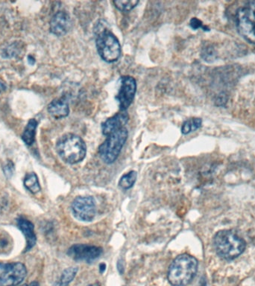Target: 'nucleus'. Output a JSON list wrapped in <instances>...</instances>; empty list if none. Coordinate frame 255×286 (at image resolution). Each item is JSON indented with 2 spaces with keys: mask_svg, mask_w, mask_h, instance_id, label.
I'll return each instance as SVG.
<instances>
[{
  "mask_svg": "<svg viewBox=\"0 0 255 286\" xmlns=\"http://www.w3.org/2000/svg\"><path fill=\"white\" fill-rule=\"evenodd\" d=\"M198 261L188 254L178 256L170 265L168 280L172 286H187L195 278Z\"/></svg>",
  "mask_w": 255,
  "mask_h": 286,
  "instance_id": "1",
  "label": "nucleus"
},
{
  "mask_svg": "<svg viewBox=\"0 0 255 286\" xmlns=\"http://www.w3.org/2000/svg\"><path fill=\"white\" fill-rule=\"evenodd\" d=\"M56 151L63 162L73 165L80 163L85 158L87 146L85 141L79 136L67 134L57 140Z\"/></svg>",
  "mask_w": 255,
  "mask_h": 286,
  "instance_id": "2",
  "label": "nucleus"
},
{
  "mask_svg": "<svg viewBox=\"0 0 255 286\" xmlns=\"http://www.w3.org/2000/svg\"><path fill=\"white\" fill-rule=\"evenodd\" d=\"M214 248L219 257L233 260L241 255L246 249V242L231 230H221L214 236Z\"/></svg>",
  "mask_w": 255,
  "mask_h": 286,
  "instance_id": "3",
  "label": "nucleus"
},
{
  "mask_svg": "<svg viewBox=\"0 0 255 286\" xmlns=\"http://www.w3.org/2000/svg\"><path fill=\"white\" fill-rule=\"evenodd\" d=\"M128 136L129 132L125 127L108 136L99 148V154L104 163L112 164L117 160Z\"/></svg>",
  "mask_w": 255,
  "mask_h": 286,
  "instance_id": "4",
  "label": "nucleus"
},
{
  "mask_svg": "<svg viewBox=\"0 0 255 286\" xmlns=\"http://www.w3.org/2000/svg\"><path fill=\"white\" fill-rule=\"evenodd\" d=\"M98 54L107 63L117 61L122 54L120 43L116 36L108 29L98 31L96 36Z\"/></svg>",
  "mask_w": 255,
  "mask_h": 286,
  "instance_id": "5",
  "label": "nucleus"
},
{
  "mask_svg": "<svg viewBox=\"0 0 255 286\" xmlns=\"http://www.w3.org/2000/svg\"><path fill=\"white\" fill-rule=\"evenodd\" d=\"M237 27L239 34L249 43L255 44V1L247 2L237 11Z\"/></svg>",
  "mask_w": 255,
  "mask_h": 286,
  "instance_id": "6",
  "label": "nucleus"
},
{
  "mask_svg": "<svg viewBox=\"0 0 255 286\" xmlns=\"http://www.w3.org/2000/svg\"><path fill=\"white\" fill-rule=\"evenodd\" d=\"M27 275V268L21 262H0V286H19L24 282Z\"/></svg>",
  "mask_w": 255,
  "mask_h": 286,
  "instance_id": "7",
  "label": "nucleus"
},
{
  "mask_svg": "<svg viewBox=\"0 0 255 286\" xmlns=\"http://www.w3.org/2000/svg\"><path fill=\"white\" fill-rule=\"evenodd\" d=\"M73 216L82 222H91L96 216V201L91 196L77 197L71 205Z\"/></svg>",
  "mask_w": 255,
  "mask_h": 286,
  "instance_id": "8",
  "label": "nucleus"
},
{
  "mask_svg": "<svg viewBox=\"0 0 255 286\" xmlns=\"http://www.w3.org/2000/svg\"><path fill=\"white\" fill-rule=\"evenodd\" d=\"M136 91L137 82L133 77L126 76L120 78V86L115 99L121 111H125L130 107L135 99Z\"/></svg>",
  "mask_w": 255,
  "mask_h": 286,
  "instance_id": "9",
  "label": "nucleus"
},
{
  "mask_svg": "<svg viewBox=\"0 0 255 286\" xmlns=\"http://www.w3.org/2000/svg\"><path fill=\"white\" fill-rule=\"evenodd\" d=\"M102 254V249L99 247L90 245L77 244L73 245L67 251L69 257L75 261H85L91 263Z\"/></svg>",
  "mask_w": 255,
  "mask_h": 286,
  "instance_id": "10",
  "label": "nucleus"
},
{
  "mask_svg": "<svg viewBox=\"0 0 255 286\" xmlns=\"http://www.w3.org/2000/svg\"><path fill=\"white\" fill-rule=\"evenodd\" d=\"M71 19L65 11H58L50 20V31L55 35H65L71 28Z\"/></svg>",
  "mask_w": 255,
  "mask_h": 286,
  "instance_id": "11",
  "label": "nucleus"
},
{
  "mask_svg": "<svg viewBox=\"0 0 255 286\" xmlns=\"http://www.w3.org/2000/svg\"><path fill=\"white\" fill-rule=\"evenodd\" d=\"M129 115L125 111H121L116 115L108 118L102 125V134L105 137L110 135L112 133L125 126L129 122Z\"/></svg>",
  "mask_w": 255,
  "mask_h": 286,
  "instance_id": "12",
  "label": "nucleus"
},
{
  "mask_svg": "<svg viewBox=\"0 0 255 286\" xmlns=\"http://www.w3.org/2000/svg\"><path fill=\"white\" fill-rule=\"evenodd\" d=\"M17 223L19 229L22 231L23 234L25 235L26 240H27L25 252H28L35 246L36 242H37L34 225L30 221L24 218H19L17 220Z\"/></svg>",
  "mask_w": 255,
  "mask_h": 286,
  "instance_id": "13",
  "label": "nucleus"
},
{
  "mask_svg": "<svg viewBox=\"0 0 255 286\" xmlns=\"http://www.w3.org/2000/svg\"><path fill=\"white\" fill-rule=\"evenodd\" d=\"M48 112L56 119L65 118L70 114L69 104L64 98L56 99L49 105Z\"/></svg>",
  "mask_w": 255,
  "mask_h": 286,
  "instance_id": "14",
  "label": "nucleus"
},
{
  "mask_svg": "<svg viewBox=\"0 0 255 286\" xmlns=\"http://www.w3.org/2000/svg\"><path fill=\"white\" fill-rule=\"evenodd\" d=\"M37 127V122L35 119L31 118L28 121L22 135V140L27 145H31L34 143Z\"/></svg>",
  "mask_w": 255,
  "mask_h": 286,
  "instance_id": "15",
  "label": "nucleus"
},
{
  "mask_svg": "<svg viewBox=\"0 0 255 286\" xmlns=\"http://www.w3.org/2000/svg\"><path fill=\"white\" fill-rule=\"evenodd\" d=\"M24 186L32 194H37L41 190L38 177L34 172L28 173L24 178Z\"/></svg>",
  "mask_w": 255,
  "mask_h": 286,
  "instance_id": "16",
  "label": "nucleus"
},
{
  "mask_svg": "<svg viewBox=\"0 0 255 286\" xmlns=\"http://www.w3.org/2000/svg\"><path fill=\"white\" fill-rule=\"evenodd\" d=\"M201 125H202V121H201V118H190L183 124L182 127H181V133L184 135L190 134V133L197 131L198 128H201Z\"/></svg>",
  "mask_w": 255,
  "mask_h": 286,
  "instance_id": "17",
  "label": "nucleus"
},
{
  "mask_svg": "<svg viewBox=\"0 0 255 286\" xmlns=\"http://www.w3.org/2000/svg\"><path fill=\"white\" fill-rule=\"evenodd\" d=\"M137 174L136 172L132 171L130 172L124 174L119 181V186L123 189H129L134 186L136 182Z\"/></svg>",
  "mask_w": 255,
  "mask_h": 286,
  "instance_id": "18",
  "label": "nucleus"
},
{
  "mask_svg": "<svg viewBox=\"0 0 255 286\" xmlns=\"http://www.w3.org/2000/svg\"><path fill=\"white\" fill-rule=\"evenodd\" d=\"M139 3L138 0H118L113 1L115 7L123 12H129L137 6Z\"/></svg>",
  "mask_w": 255,
  "mask_h": 286,
  "instance_id": "19",
  "label": "nucleus"
},
{
  "mask_svg": "<svg viewBox=\"0 0 255 286\" xmlns=\"http://www.w3.org/2000/svg\"><path fill=\"white\" fill-rule=\"evenodd\" d=\"M78 272L77 268H69L64 270L62 273L61 277L60 279V286H67L76 277Z\"/></svg>",
  "mask_w": 255,
  "mask_h": 286,
  "instance_id": "20",
  "label": "nucleus"
},
{
  "mask_svg": "<svg viewBox=\"0 0 255 286\" xmlns=\"http://www.w3.org/2000/svg\"><path fill=\"white\" fill-rule=\"evenodd\" d=\"M201 57L206 61H213V60H215L216 57H217V53H216L214 48L210 46H207L203 49L202 53H201Z\"/></svg>",
  "mask_w": 255,
  "mask_h": 286,
  "instance_id": "21",
  "label": "nucleus"
},
{
  "mask_svg": "<svg viewBox=\"0 0 255 286\" xmlns=\"http://www.w3.org/2000/svg\"><path fill=\"white\" fill-rule=\"evenodd\" d=\"M20 50L21 49H20V46H19L18 43H13L5 50V56L8 57H14L20 53Z\"/></svg>",
  "mask_w": 255,
  "mask_h": 286,
  "instance_id": "22",
  "label": "nucleus"
},
{
  "mask_svg": "<svg viewBox=\"0 0 255 286\" xmlns=\"http://www.w3.org/2000/svg\"><path fill=\"white\" fill-rule=\"evenodd\" d=\"M190 25L193 29H203L204 31H209V29H207V27H204V26H203L202 22H201V20H198V19L196 18V17L191 19V20H190Z\"/></svg>",
  "mask_w": 255,
  "mask_h": 286,
  "instance_id": "23",
  "label": "nucleus"
},
{
  "mask_svg": "<svg viewBox=\"0 0 255 286\" xmlns=\"http://www.w3.org/2000/svg\"><path fill=\"white\" fill-rule=\"evenodd\" d=\"M14 166L12 162L9 161L6 165H5V167H4V172H5V176H6L8 178L12 177L13 174H14Z\"/></svg>",
  "mask_w": 255,
  "mask_h": 286,
  "instance_id": "24",
  "label": "nucleus"
},
{
  "mask_svg": "<svg viewBox=\"0 0 255 286\" xmlns=\"http://www.w3.org/2000/svg\"><path fill=\"white\" fill-rule=\"evenodd\" d=\"M8 245V238H0V251L5 249Z\"/></svg>",
  "mask_w": 255,
  "mask_h": 286,
  "instance_id": "25",
  "label": "nucleus"
},
{
  "mask_svg": "<svg viewBox=\"0 0 255 286\" xmlns=\"http://www.w3.org/2000/svg\"><path fill=\"white\" fill-rule=\"evenodd\" d=\"M20 286H40L39 283L37 282H31V283H28V284H24Z\"/></svg>",
  "mask_w": 255,
  "mask_h": 286,
  "instance_id": "26",
  "label": "nucleus"
},
{
  "mask_svg": "<svg viewBox=\"0 0 255 286\" xmlns=\"http://www.w3.org/2000/svg\"><path fill=\"white\" fill-rule=\"evenodd\" d=\"M105 268H106V265L105 264L102 263L99 265V271H100L101 274H103L105 272Z\"/></svg>",
  "mask_w": 255,
  "mask_h": 286,
  "instance_id": "27",
  "label": "nucleus"
},
{
  "mask_svg": "<svg viewBox=\"0 0 255 286\" xmlns=\"http://www.w3.org/2000/svg\"><path fill=\"white\" fill-rule=\"evenodd\" d=\"M35 60H34V57L32 56H28V63H31V64H34Z\"/></svg>",
  "mask_w": 255,
  "mask_h": 286,
  "instance_id": "28",
  "label": "nucleus"
},
{
  "mask_svg": "<svg viewBox=\"0 0 255 286\" xmlns=\"http://www.w3.org/2000/svg\"><path fill=\"white\" fill-rule=\"evenodd\" d=\"M5 89H6V87H5V85H4L3 84L0 83V93L3 92V91H5Z\"/></svg>",
  "mask_w": 255,
  "mask_h": 286,
  "instance_id": "29",
  "label": "nucleus"
},
{
  "mask_svg": "<svg viewBox=\"0 0 255 286\" xmlns=\"http://www.w3.org/2000/svg\"><path fill=\"white\" fill-rule=\"evenodd\" d=\"M88 286H100V284H99V283H93V284L89 285Z\"/></svg>",
  "mask_w": 255,
  "mask_h": 286,
  "instance_id": "30",
  "label": "nucleus"
},
{
  "mask_svg": "<svg viewBox=\"0 0 255 286\" xmlns=\"http://www.w3.org/2000/svg\"></svg>",
  "mask_w": 255,
  "mask_h": 286,
  "instance_id": "31",
  "label": "nucleus"
}]
</instances>
